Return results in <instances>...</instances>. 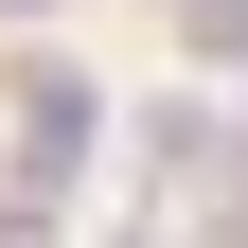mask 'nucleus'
Instances as JSON below:
<instances>
[{
  "label": "nucleus",
  "instance_id": "nucleus-1",
  "mask_svg": "<svg viewBox=\"0 0 248 248\" xmlns=\"http://www.w3.org/2000/svg\"><path fill=\"white\" fill-rule=\"evenodd\" d=\"M89 142H107V89H89L71 53H36V71H18V195H71Z\"/></svg>",
  "mask_w": 248,
  "mask_h": 248
},
{
  "label": "nucleus",
  "instance_id": "nucleus-2",
  "mask_svg": "<svg viewBox=\"0 0 248 248\" xmlns=\"http://www.w3.org/2000/svg\"><path fill=\"white\" fill-rule=\"evenodd\" d=\"M0 18H53V0H0Z\"/></svg>",
  "mask_w": 248,
  "mask_h": 248
},
{
  "label": "nucleus",
  "instance_id": "nucleus-3",
  "mask_svg": "<svg viewBox=\"0 0 248 248\" xmlns=\"http://www.w3.org/2000/svg\"><path fill=\"white\" fill-rule=\"evenodd\" d=\"M177 18H195V0H177Z\"/></svg>",
  "mask_w": 248,
  "mask_h": 248
}]
</instances>
